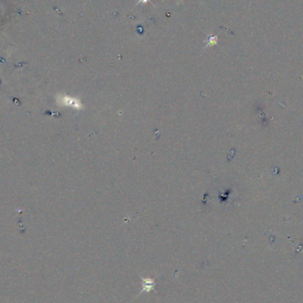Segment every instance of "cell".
Listing matches in <instances>:
<instances>
[{
    "label": "cell",
    "instance_id": "cell-1",
    "mask_svg": "<svg viewBox=\"0 0 303 303\" xmlns=\"http://www.w3.org/2000/svg\"><path fill=\"white\" fill-rule=\"evenodd\" d=\"M142 278V281H143V289L141 291V293L145 292V293H148V292H151L152 290H154V285H155V282L153 279L152 278H144V277H141Z\"/></svg>",
    "mask_w": 303,
    "mask_h": 303
},
{
    "label": "cell",
    "instance_id": "cell-2",
    "mask_svg": "<svg viewBox=\"0 0 303 303\" xmlns=\"http://www.w3.org/2000/svg\"><path fill=\"white\" fill-rule=\"evenodd\" d=\"M218 42V37L217 36H211V35H207V45L205 46V48L208 47V46H214Z\"/></svg>",
    "mask_w": 303,
    "mask_h": 303
},
{
    "label": "cell",
    "instance_id": "cell-3",
    "mask_svg": "<svg viewBox=\"0 0 303 303\" xmlns=\"http://www.w3.org/2000/svg\"><path fill=\"white\" fill-rule=\"evenodd\" d=\"M150 1H151V0H138V3H137V5H140V4H143V5H145V4H146V3L150 2Z\"/></svg>",
    "mask_w": 303,
    "mask_h": 303
}]
</instances>
